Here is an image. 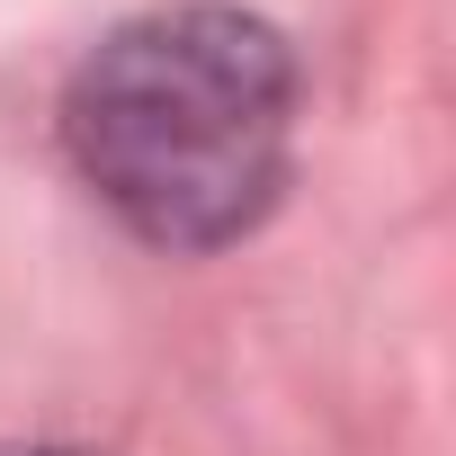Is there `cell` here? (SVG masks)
Here are the masks:
<instances>
[{"mask_svg":"<svg viewBox=\"0 0 456 456\" xmlns=\"http://www.w3.org/2000/svg\"><path fill=\"white\" fill-rule=\"evenodd\" d=\"M296 54L269 19L179 0L108 28L63 81L72 170L161 251H224L278 206Z\"/></svg>","mask_w":456,"mask_h":456,"instance_id":"6da1fadb","label":"cell"},{"mask_svg":"<svg viewBox=\"0 0 456 456\" xmlns=\"http://www.w3.org/2000/svg\"><path fill=\"white\" fill-rule=\"evenodd\" d=\"M10 456H54V447H10Z\"/></svg>","mask_w":456,"mask_h":456,"instance_id":"7a4b0ae2","label":"cell"}]
</instances>
